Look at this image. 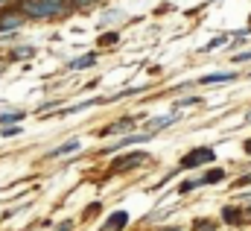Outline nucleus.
<instances>
[{
	"mask_svg": "<svg viewBox=\"0 0 251 231\" xmlns=\"http://www.w3.org/2000/svg\"><path fill=\"white\" fill-rule=\"evenodd\" d=\"M219 178H222V170H210V173L204 175V178H199V181L201 184H210V181H219Z\"/></svg>",
	"mask_w": 251,
	"mask_h": 231,
	"instance_id": "obj_10",
	"label": "nucleus"
},
{
	"mask_svg": "<svg viewBox=\"0 0 251 231\" xmlns=\"http://www.w3.org/2000/svg\"><path fill=\"white\" fill-rule=\"evenodd\" d=\"M94 61H97L94 56H85V58H79V61H73L70 67H88V64H94Z\"/></svg>",
	"mask_w": 251,
	"mask_h": 231,
	"instance_id": "obj_11",
	"label": "nucleus"
},
{
	"mask_svg": "<svg viewBox=\"0 0 251 231\" xmlns=\"http://www.w3.org/2000/svg\"><path fill=\"white\" fill-rule=\"evenodd\" d=\"M225 220H228V223H240V214H237V208H228V211H225Z\"/></svg>",
	"mask_w": 251,
	"mask_h": 231,
	"instance_id": "obj_12",
	"label": "nucleus"
},
{
	"mask_svg": "<svg viewBox=\"0 0 251 231\" xmlns=\"http://www.w3.org/2000/svg\"><path fill=\"white\" fill-rule=\"evenodd\" d=\"M249 152H251V144H249Z\"/></svg>",
	"mask_w": 251,
	"mask_h": 231,
	"instance_id": "obj_15",
	"label": "nucleus"
},
{
	"mask_svg": "<svg viewBox=\"0 0 251 231\" xmlns=\"http://www.w3.org/2000/svg\"><path fill=\"white\" fill-rule=\"evenodd\" d=\"M21 112H6V115H0V123H18L21 120Z\"/></svg>",
	"mask_w": 251,
	"mask_h": 231,
	"instance_id": "obj_9",
	"label": "nucleus"
},
{
	"mask_svg": "<svg viewBox=\"0 0 251 231\" xmlns=\"http://www.w3.org/2000/svg\"><path fill=\"white\" fill-rule=\"evenodd\" d=\"M143 158H146V155H143V152H137V155H126V158H120L117 164H120V170H123V167H137Z\"/></svg>",
	"mask_w": 251,
	"mask_h": 231,
	"instance_id": "obj_4",
	"label": "nucleus"
},
{
	"mask_svg": "<svg viewBox=\"0 0 251 231\" xmlns=\"http://www.w3.org/2000/svg\"><path fill=\"white\" fill-rule=\"evenodd\" d=\"M204 161H213V149H196V152H190L187 158L181 161V167H184V170H190V167L204 164Z\"/></svg>",
	"mask_w": 251,
	"mask_h": 231,
	"instance_id": "obj_2",
	"label": "nucleus"
},
{
	"mask_svg": "<svg viewBox=\"0 0 251 231\" xmlns=\"http://www.w3.org/2000/svg\"><path fill=\"white\" fill-rule=\"evenodd\" d=\"M0 27H3V29H18V27H21V18H18V15H9V18L0 21Z\"/></svg>",
	"mask_w": 251,
	"mask_h": 231,
	"instance_id": "obj_7",
	"label": "nucleus"
},
{
	"mask_svg": "<svg viewBox=\"0 0 251 231\" xmlns=\"http://www.w3.org/2000/svg\"><path fill=\"white\" fill-rule=\"evenodd\" d=\"M228 79H234V73H213V76H201V82H204V85H210V82H228Z\"/></svg>",
	"mask_w": 251,
	"mask_h": 231,
	"instance_id": "obj_5",
	"label": "nucleus"
},
{
	"mask_svg": "<svg viewBox=\"0 0 251 231\" xmlns=\"http://www.w3.org/2000/svg\"><path fill=\"white\" fill-rule=\"evenodd\" d=\"M126 223H128V214H126V211H114V214L102 223V231H120Z\"/></svg>",
	"mask_w": 251,
	"mask_h": 231,
	"instance_id": "obj_3",
	"label": "nucleus"
},
{
	"mask_svg": "<svg viewBox=\"0 0 251 231\" xmlns=\"http://www.w3.org/2000/svg\"><path fill=\"white\" fill-rule=\"evenodd\" d=\"M246 58H251V50H249V53H237V56H234V61H246Z\"/></svg>",
	"mask_w": 251,
	"mask_h": 231,
	"instance_id": "obj_13",
	"label": "nucleus"
},
{
	"mask_svg": "<svg viewBox=\"0 0 251 231\" xmlns=\"http://www.w3.org/2000/svg\"><path fill=\"white\" fill-rule=\"evenodd\" d=\"M79 146H82L79 141H67V144H62V146H59L53 155H67V152H73V149H79Z\"/></svg>",
	"mask_w": 251,
	"mask_h": 231,
	"instance_id": "obj_6",
	"label": "nucleus"
},
{
	"mask_svg": "<svg viewBox=\"0 0 251 231\" xmlns=\"http://www.w3.org/2000/svg\"><path fill=\"white\" fill-rule=\"evenodd\" d=\"M249 123H251V112H249Z\"/></svg>",
	"mask_w": 251,
	"mask_h": 231,
	"instance_id": "obj_14",
	"label": "nucleus"
},
{
	"mask_svg": "<svg viewBox=\"0 0 251 231\" xmlns=\"http://www.w3.org/2000/svg\"><path fill=\"white\" fill-rule=\"evenodd\" d=\"M24 9L29 15H53V12L62 9V0H26Z\"/></svg>",
	"mask_w": 251,
	"mask_h": 231,
	"instance_id": "obj_1",
	"label": "nucleus"
},
{
	"mask_svg": "<svg viewBox=\"0 0 251 231\" xmlns=\"http://www.w3.org/2000/svg\"><path fill=\"white\" fill-rule=\"evenodd\" d=\"M173 120H178V117H158V120H152L146 129H149V132H152V129H164V126H170Z\"/></svg>",
	"mask_w": 251,
	"mask_h": 231,
	"instance_id": "obj_8",
	"label": "nucleus"
}]
</instances>
